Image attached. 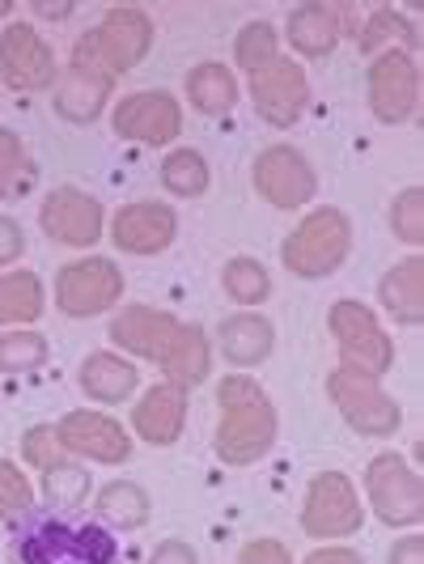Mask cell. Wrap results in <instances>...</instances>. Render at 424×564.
I'll return each instance as SVG.
<instances>
[{
  "label": "cell",
  "mask_w": 424,
  "mask_h": 564,
  "mask_svg": "<svg viewBox=\"0 0 424 564\" xmlns=\"http://www.w3.org/2000/svg\"><path fill=\"white\" fill-rule=\"evenodd\" d=\"M123 297V272L111 259H77L68 268H59L56 276V306L68 318H94V314L111 311Z\"/></svg>",
  "instance_id": "cell-11"
},
{
  "label": "cell",
  "mask_w": 424,
  "mask_h": 564,
  "mask_svg": "<svg viewBox=\"0 0 424 564\" xmlns=\"http://www.w3.org/2000/svg\"><path fill=\"white\" fill-rule=\"evenodd\" d=\"M238 564H293V556H289V547L281 539H251L238 552Z\"/></svg>",
  "instance_id": "cell-38"
},
{
  "label": "cell",
  "mask_w": 424,
  "mask_h": 564,
  "mask_svg": "<svg viewBox=\"0 0 424 564\" xmlns=\"http://www.w3.org/2000/svg\"><path fill=\"white\" fill-rule=\"evenodd\" d=\"M39 226L43 234L59 242V247H73V251H85V247H94L98 238H102V229H107V213H102V204L81 192V187H56L52 196L43 199V208H39Z\"/></svg>",
  "instance_id": "cell-15"
},
{
  "label": "cell",
  "mask_w": 424,
  "mask_h": 564,
  "mask_svg": "<svg viewBox=\"0 0 424 564\" xmlns=\"http://www.w3.org/2000/svg\"><path fill=\"white\" fill-rule=\"evenodd\" d=\"M115 132L137 144H170L183 132V111L166 89H141L128 94L111 115Z\"/></svg>",
  "instance_id": "cell-18"
},
{
  "label": "cell",
  "mask_w": 424,
  "mask_h": 564,
  "mask_svg": "<svg viewBox=\"0 0 424 564\" xmlns=\"http://www.w3.org/2000/svg\"><path fill=\"white\" fill-rule=\"evenodd\" d=\"M272 344H276V327L263 318V314H229L226 323L217 327V348H221V357H226L229 366H263L268 361V352H272Z\"/></svg>",
  "instance_id": "cell-22"
},
{
  "label": "cell",
  "mask_w": 424,
  "mask_h": 564,
  "mask_svg": "<svg viewBox=\"0 0 424 564\" xmlns=\"http://www.w3.org/2000/svg\"><path fill=\"white\" fill-rule=\"evenodd\" d=\"M178 234V217L170 204L141 199V204H123L111 217V242L123 254H162Z\"/></svg>",
  "instance_id": "cell-19"
},
{
  "label": "cell",
  "mask_w": 424,
  "mask_h": 564,
  "mask_svg": "<svg viewBox=\"0 0 424 564\" xmlns=\"http://www.w3.org/2000/svg\"><path fill=\"white\" fill-rule=\"evenodd\" d=\"M132 429L149 446H174L187 429V391L174 382H157L132 408Z\"/></svg>",
  "instance_id": "cell-20"
},
{
  "label": "cell",
  "mask_w": 424,
  "mask_h": 564,
  "mask_svg": "<svg viewBox=\"0 0 424 564\" xmlns=\"http://www.w3.org/2000/svg\"><path fill=\"white\" fill-rule=\"evenodd\" d=\"M378 302L399 327L424 323V254H407L378 281Z\"/></svg>",
  "instance_id": "cell-21"
},
{
  "label": "cell",
  "mask_w": 424,
  "mask_h": 564,
  "mask_svg": "<svg viewBox=\"0 0 424 564\" xmlns=\"http://www.w3.org/2000/svg\"><path fill=\"white\" fill-rule=\"evenodd\" d=\"M213 183V170L204 162L199 149H174L162 162V187L178 199H199Z\"/></svg>",
  "instance_id": "cell-29"
},
{
  "label": "cell",
  "mask_w": 424,
  "mask_h": 564,
  "mask_svg": "<svg viewBox=\"0 0 424 564\" xmlns=\"http://www.w3.org/2000/svg\"><path fill=\"white\" fill-rule=\"evenodd\" d=\"M327 395L339 408V416L352 424L361 437H391L403 424L399 399L382 391V378H369L361 369L336 366L327 373Z\"/></svg>",
  "instance_id": "cell-7"
},
{
  "label": "cell",
  "mask_w": 424,
  "mask_h": 564,
  "mask_svg": "<svg viewBox=\"0 0 424 564\" xmlns=\"http://www.w3.org/2000/svg\"><path fill=\"white\" fill-rule=\"evenodd\" d=\"M9 9H13V4H9V0H0V18H4V13H9Z\"/></svg>",
  "instance_id": "cell-43"
},
{
  "label": "cell",
  "mask_w": 424,
  "mask_h": 564,
  "mask_svg": "<svg viewBox=\"0 0 424 564\" xmlns=\"http://www.w3.org/2000/svg\"><path fill=\"white\" fill-rule=\"evenodd\" d=\"M281 56V34L268 26V22H247V26L233 34V64L251 77L263 64Z\"/></svg>",
  "instance_id": "cell-32"
},
{
  "label": "cell",
  "mask_w": 424,
  "mask_h": 564,
  "mask_svg": "<svg viewBox=\"0 0 424 564\" xmlns=\"http://www.w3.org/2000/svg\"><path fill=\"white\" fill-rule=\"evenodd\" d=\"M30 501H34V488H30L26 471L18 463L0 458V518L22 513V509H30Z\"/></svg>",
  "instance_id": "cell-36"
},
{
  "label": "cell",
  "mask_w": 424,
  "mask_h": 564,
  "mask_svg": "<svg viewBox=\"0 0 424 564\" xmlns=\"http://www.w3.org/2000/svg\"><path fill=\"white\" fill-rule=\"evenodd\" d=\"M251 102H254V115L263 119V123H272V128H293L302 111H306V102H311V85H306V73H302V64L289 56H276L272 64H263L259 73H251Z\"/></svg>",
  "instance_id": "cell-12"
},
{
  "label": "cell",
  "mask_w": 424,
  "mask_h": 564,
  "mask_svg": "<svg viewBox=\"0 0 424 564\" xmlns=\"http://www.w3.org/2000/svg\"><path fill=\"white\" fill-rule=\"evenodd\" d=\"M34 187V162L18 132L0 128V199H18Z\"/></svg>",
  "instance_id": "cell-31"
},
{
  "label": "cell",
  "mask_w": 424,
  "mask_h": 564,
  "mask_svg": "<svg viewBox=\"0 0 424 564\" xmlns=\"http://www.w3.org/2000/svg\"><path fill=\"white\" fill-rule=\"evenodd\" d=\"M366 497L369 509L378 513V522L395 527V531H412L424 518V484L416 467L395 451H382L369 458L366 467Z\"/></svg>",
  "instance_id": "cell-6"
},
{
  "label": "cell",
  "mask_w": 424,
  "mask_h": 564,
  "mask_svg": "<svg viewBox=\"0 0 424 564\" xmlns=\"http://www.w3.org/2000/svg\"><path fill=\"white\" fill-rule=\"evenodd\" d=\"M366 85L369 111L387 128L407 123L421 107V68H416V56L403 52V47H387V52H378L369 59Z\"/></svg>",
  "instance_id": "cell-8"
},
{
  "label": "cell",
  "mask_w": 424,
  "mask_h": 564,
  "mask_svg": "<svg viewBox=\"0 0 424 564\" xmlns=\"http://www.w3.org/2000/svg\"><path fill=\"white\" fill-rule=\"evenodd\" d=\"M348 254H352V221H348L344 208H331V204L314 208L311 217L293 229L281 247L284 268L293 276H302V281L331 276V272L344 268Z\"/></svg>",
  "instance_id": "cell-4"
},
{
  "label": "cell",
  "mask_w": 424,
  "mask_h": 564,
  "mask_svg": "<svg viewBox=\"0 0 424 564\" xmlns=\"http://www.w3.org/2000/svg\"><path fill=\"white\" fill-rule=\"evenodd\" d=\"M306 564H366L361 561V552H352V547H318V552H311L306 556Z\"/></svg>",
  "instance_id": "cell-42"
},
{
  "label": "cell",
  "mask_w": 424,
  "mask_h": 564,
  "mask_svg": "<svg viewBox=\"0 0 424 564\" xmlns=\"http://www.w3.org/2000/svg\"><path fill=\"white\" fill-rule=\"evenodd\" d=\"M141 369L119 352H89L81 361V391L98 403H123L137 391Z\"/></svg>",
  "instance_id": "cell-24"
},
{
  "label": "cell",
  "mask_w": 424,
  "mask_h": 564,
  "mask_svg": "<svg viewBox=\"0 0 424 564\" xmlns=\"http://www.w3.org/2000/svg\"><path fill=\"white\" fill-rule=\"evenodd\" d=\"M22 454H26V463L43 467V471H52V467H59V463H68L52 424H34L26 437H22Z\"/></svg>",
  "instance_id": "cell-37"
},
{
  "label": "cell",
  "mask_w": 424,
  "mask_h": 564,
  "mask_svg": "<svg viewBox=\"0 0 424 564\" xmlns=\"http://www.w3.org/2000/svg\"><path fill=\"white\" fill-rule=\"evenodd\" d=\"M217 408H221V421H217V437H213V451L229 467H251L263 454L276 446V408L268 391L247 378V373H233L217 387Z\"/></svg>",
  "instance_id": "cell-3"
},
{
  "label": "cell",
  "mask_w": 424,
  "mask_h": 564,
  "mask_svg": "<svg viewBox=\"0 0 424 564\" xmlns=\"http://www.w3.org/2000/svg\"><path fill=\"white\" fill-rule=\"evenodd\" d=\"M254 192L268 199L272 208H306L318 192V174H314L311 158L293 144H272L251 162Z\"/></svg>",
  "instance_id": "cell-10"
},
{
  "label": "cell",
  "mask_w": 424,
  "mask_h": 564,
  "mask_svg": "<svg viewBox=\"0 0 424 564\" xmlns=\"http://www.w3.org/2000/svg\"><path fill=\"white\" fill-rule=\"evenodd\" d=\"M13 564H119V539L98 518L68 509H22L9 531Z\"/></svg>",
  "instance_id": "cell-2"
},
{
  "label": "cell",
  "mask_w": 424,
  "mask_h": 564,
  "mask_svg": "<svg viewBox=\"0 0 424 564\" xmlns=\"http://www.w3.org/2000/svg\"><path fill=\"white\" fill-rule=\"evenodd\" d=\"M387 564H424V539L421 535H403L391 543Z\"/></svg>",
  "instance_id": "cell-41"
},
{
  "label": "cell",
  "mask_w": 424,
  "mask_h": 564,
  "mask_svg": "<svg viewBox=\"0 0 424 564\" xmlns=\"http://www.w3.org/2000/svg\"><path fill=\"white\" fill-rule=\"evenodd\" d=\"M416 26L399 13V9H373L366 18V26H361V34H357V47H361V56H378V52H387V47H403V52H412L416 56Z\"/></svg>",
  "instance_id": "cell-27"
},
{
  "label": "cell",
  "mask_w": 424,
  "mask_h": 564,
  "mask_svg": "<svg viewBox=\"0 0 424 564\" xmlns=\"http://www.w3.org/2000/svg\"><path fill=\"white\" fill-rule=\"evenodd\" d=\"M366 527V506L357 484L344 471H318L302 501V531L311 539H348Z\"/></svg>",
  "instance_id": "cell-9"
},
{
  "label": "cell",
  "mask_w": 424,
  "mask_h": 564,
  "mask_svg": "<svg viewBox=\"0 0 424 564\" xmlns=\"http://www.w3.org/2000/svg\"><path fill=\"white\" fill-rule=\"evenodd\" d=\"M94 506H98V522L111 527V531H141L144 522H149V497H144L141 484L132 480L102 484Z\"/></svg>",
  "instance_id": "cell-26"
},
{
  "label": "cell",
  "mask_w": 424,
  "mask_h": 564,
  "mask_svg": "<svg viewBox=\"0 0 424 564\" xmlns=\"http://www.w3.org/2000/svg\"><path fill=\"white\" fill-rule=\"evenodd\" d=\"M391 234L403 247H421L424 242V187H403L391 199Z\"/></svg>",
  "instance_id": "cell-35"
},
{
  "label": "cell",
  "mask_w": 424,
  "mask_h": 564,
  "mask_svg": "<svg viewBox=\"0 0 424 564\" xmlns=\"http://www.w3.org/2000/svg\"><path fill=\"white\" fill-rule=\"evenodd\" d=\"M26 251V234L13 217H0V268H9L13 259H22Z\"/></svg>",
  "instance_id": "cell-39"
},
{
  "label": "cell",
  "mask_w": 424,
  "mask_h": 564,
  "mask_svg": "<svg viewBox=\"0 0 424 564\" xmlns=\"http://www.w3.org/2000/svg\"><path fill=\"white\" fill-rule=\"evenodd\" d=\"M43 497L52 501V509H68V513H73V509L89 497V476H85V467L59 463L52 471H43Z\"/></svg>",
  "instance_id": "cell-33"
},
{
  "label": "cell",
  "mask_w": 424,
  "mask_h": 564,
  "mask_svg": "<svg viewBox=\"0 0 424 564\" xmlns=\"http://www.w3.org/2000/svg\"><path fill=\"white\" fill-rule=\"evenodd\" d=\"M153 564H199V561L192 543H183V539H162L157 552H153Z\"/></svg>",
  "instance_id": "cell-40"
},
{
  "label": "cell",
  "mask_w": 424,
  "mask_h": 564,
  "mask_svg": "<svg viewBox=\"0 0 424 564\" xmlns=\"http://www.w3.org/2000/svg\"><path fill=\"white\" fill-rule=\"evenodd\" d=\"M221 284H226V293L238 306H259V302H268V293H272L268 268H263L259 259H251V254L229 259L226 268H221Z\"/></svg>",
  "instance_id": "cell-30"
},
{
  "label": "cell",
  "mask_w": 424,
  "mask_h": 564,
  "mask_svg": "<svg viewBox=\"0 0 424 564\" xmlns=\"http://www.w3.org/2000/svg\"><path fill=\"white\" fill-rule=\"evenodd\" d=\"M89 47H94L98 64H102L111 77L115 73H132V68L149 56V47H153V22H149L144 9L119 4V9H111V13L102 18V26L89 30Z\"/></svg>",
  "instance_id": "cell-16"
},
{
  "label": "cell",
  "mask_w": 424,
  "mask_h": 564,
  "mask_svg": "<svg viewBox=\"0 0 424 564\" xmlns=\"http://www.w3.org/2000/svg\"><path fill=\"white\" fill-rule=\"evenodd\" d=\"M238 77H233V68L221 64V59H204L196 64L192 73H187V98H192V107L199 115H226L233 111V102H238Z\"/></svg>",
  "instance_id": "cell-25"
},
{
  "label": "cell",
  "mask_w": 424,
  "mask_h": 564,
  "mask_svg": "<svg viewBox=\"0 0 424 564\" xmlns=\"http://www.w3.org/2000/svg\"><path fill=\"white\" fill-rule=\"evenodd\" d=\"M59 437V446L68 454H77V458H89V463H102V467H119V463H128V454H132V437H128V429L111 416H102V412H68V416H59V424H52Z\"/></svg>",
  "instance_id": "cell-17"
},
{
  "label": "cell",
  "mask_w": 424,
  "mask_h": 564,
  "mask_svg": "<svg viewBox=\"0 0 424 564\" xmlns=\"http://www.w3.org/2000/svg\"><path fill=\"white\" fill-rule=\"evenodd\" d=\"M0 77L9 89L39 94V89H56L59 64L56 52L43 43V34L26 22H13L0 34Z\"/></svg>",
  "instance_id": "cell-13"
},
{
  "label": "cell",
  "mask_w": 424,
  "mask_h": 564,
  "mask_svg": "<svg viewBox=\"0 0 424 564\" xmlns=\"http://www.w3.org/2000/svg\"><path fill=\"white\" fill-rule=\"evenodd\" d=\"M43 314V281L34 272H4L0 276V327L34 323Z\"/></svg>",
  "instance_id": "cell-28"
},
{
  "label": "cell",
  "mask_w": 424,
  "mask_h": 564,
  "mask_svg": "<svg viewBox=\"0 0 424 564\" xmlns=\"http://www.w3.org/2000/svg\"><path fill=\"white\" fill-rule=\"evenodd\" d=\"M111 82L115 77L98 64L94 47H89V34H81L73 64L56 82V115L68 123H94L107 107V98H111Z\"/></svg>",
  "instance_id": "cell-14"
},
{
  "label": "cell",
  "mask_w": 424,
  "mask_h": 564,
  "mask_svg": "<svg viewBox=\"0 0 424 564\" xmlns=\"http://www.w3.org/2000/svg\"><path fill=\"white\" fill-rule=\"evenodd\" d=\"M327 327L339 344V366L361 369L369 378H382L395 366V339L387 336V327L378 323V314L366 302L344 297L327 311Z\"/></svg>",
  "instance_id": "cell-5"
},
{
  "label": "cell",
  "mask_w": 424,
  "mask_h": 564,
  "mask_svg": "<svg viewBox=\"0 0 424 564\" xmlns=\"http://www.w3.org/2000/svg\"><path fill=\"white\" fill-rule=\"evenodd\" d=\"M47 361V339L39 332H4L0 336V369L4 373H26Z\"/></svg>",
  "instance_id": "cell-34"
},
{
  "label": "cell",
  "mask_w": 424,
  "mask_h": 564,
  "mask_svg": "<svg viewBox=\"0 0 424 564\" xmlns=\"http://www.w3.org/2000/svg\"><path fill=\"white\" fill-rule=\"evenodd\" d=\"M284 34H289V43H293L297 56L323 59L339 47L344 22H339V9H331V4H297V9L289 13Z\"/></svg>",
  "instance_id": "cell-23"
},
{
  "label": "cell",
  "mask_w": 424,
  "mask_h": 564,
  "mask_svg": "<svg viewBox=\"0 0 424 564\" xmlns=\"http://www.w3.org/2000/svg\"><path fill=\"white\" fill-rule=\"evenodd\" d=\"M111 344L123 348L128 357H144L166 373V382L192 391L208 378L213 369V344L204 336V327L183 323L166 311L153 306H128L111 318Z\"/></svg>",
  "instance_id": "cell-1"
}]
</instances>
